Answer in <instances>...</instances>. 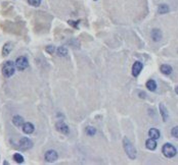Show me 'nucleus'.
Masks as SVG:
<instances>
[{
	"label": "nucleus",
	"mask_w": 178,
	"mask_h": 165,
	"mask_svg": "<svg viewBox=\"0 0 178 165\" xmlns=\"http://www.w3.org/2000/svg\"><path fill=\"white\" fill-rule=\"evenodd\" d=\"M55 126H57V129L59 131V133H61V134L63 135H68L69 132H70V129H69V126L67 124H65V122H63V120H59L57 122V124H55Z\"/></svg>",
	"instance_id": "nucleus-7"
},
{
	"label": "nucleus",
	"mask_w": 178,
	"mask_h": 165,
	"mask_svg": "<svg viewBox=\"0 0 178 165\" xmlns=\"http://www.w3.org/2000/svg\"><path fill=\"white\" fill-rule=\"evenodd\" d=\"M162 152H163V154H164V156L167 157V158H172V157L175 156L176 153H177L175 147L172 146L171 144H165L162 148Z\"/></svg>",
	"instance_id": "nucleus-3"
},
{
	"label": "nucleus",
	"mask_w": 178,
	"mask_h": 165,
	"mask_svg": "<svg viewBox=\"0 0 178 165\" xmlns=\"http://www.w3.org/2000/svg\"><path fill=\"white\" fill-rule=\"evenodd\" d=\"M145 146L149 150H155L157 148V142H155V139H149V140L145 142Z\"/></svg>",
	"instance_id": "nucleus-14"
},
{
	"label": "nucleus",
	"mask_w": 178,
	"mask_h": 165,
	"mask_svg": "<svg viewBox=\"0 0 178 165\" xmlns=\"http://www.w3.org/2000/svg\"><path fill=\"white\" fill-rule=\"evenodd\" d=\"M175 92H176V93L178 94V86H177V87H176V89H175Z\"/></svg>",
	"instance_id": "nucleus-26"
},
{
	"label": "nucleus",
	"mask_w": 178,
	"mask_h": 165,
	"mask_svg": "<svg viewBox=\"0 0 178 165\" xmlns=\"http://www.w3.org/2000/svg\"><path fill=\"white\" fill-rule=\"evenodd\" d=\"M44 158H45V161L47 162H54V161H57V158H59V155H57V151H54V150H49L45 153L44 155Z\"/></svg>",
	"instance_id": "nucleus-5"
},
{
	"label": "nucleus",
	"mask_w": 178,
	"mask_h": 165,
	"mask_svg": "<svg viewBox=\"0 0 178 165\" xmlns=\"http://www.w3.org/2000/svg\"><path fill=\"white\" fill-rule=\"evenodd\" d=\"M33 147L32 141L28 138H22L20 140V148L22 150H29Z\"/></svg>",
	"instance_id": "nucleus-6"
},
{
	"label": "nucleus",
	"mask_w": 178,
	"mask_h": 165,
	"mask_svg": "<svg viewBox=\"0 0 178 165\" xmlns=\"http://www.w3.org/2000/svg\"><path fill=\"white\" fill-rule=\"evenodd\" d=\"M28 2H29L30 5L34 7H38L39 5L41 4V0H28Z\"/></svg>",
	"instance_id": "nucleus-22"
},
{
	"label": "nucleus",
	"mask_w": 178,
	"mask_h": 165,
	"mask_svg": "<svg viewBox=\"0 0 178 165\" xmlns=\"http://www.w3.org/2000/svg\"><path fill=\"white\" fill-rule=\"evenodd\" d=\"M29 66V61L25 56H20L16 60V67L18 70H24Z\"/></svg>",
	"instance_id": "nucleus-4"
},
{
	"label": "nucleus",
	"mask_w": 178,
	"mask_h": 165,
	"mask_svg": "<svg viewBox=\"0 0 178 165\" xmlns=\"http://www.w3.org/2000/svg\"><path fill=\"white\" fill-rule=\"evenodd\" d=\"M45 50H46V52H47V53L53 54L54 52H55V47L52 46V45H49V46H46Z\"/></svg>",
	"instance_id": "nucleus-23"
},
{
	"label": "nucleus",
	"mask_w": 178,
	"mask_h": 165,
	"mask_svg": "<svg viewBox=\"0 0 178 165\" xmlns=\"http://www.w3.org/2000/svg\"><path fill=\"white\" fill-rule=\"evenodd\" d=\"M149 136L151 137V139L157 140V139L160 138V132H159L157 128H151L149 131Z\"/></svg>",
	"instance_id": "nucleus-16"
},
{
	"label": "nucleus",
	"mask_w": 178,
	"mask_h": 165,
	"mask_svg": "<svg viewBox=\"0 0 178 165\" xmlns=\"http://www.w3.org/2000/svg\"><path fill=\"white\" fill-rule=\"evenodd\" d=\"M159 108H160V113L161 115H162V118L164 121H167V119H168V110H167V108L165 107V105L163 104V103H161L160 106H159Z\"/></svg>",
	"instance_id": "nucleus-11"
},
{
	"label": "nucleus",
	"mask_w": 178,
	"mask_h": 165,
	"mask_svg": "<svg viewBox=\"0 0 178 165\" xmlns=\"http://www.w3.org/2000/svg\"><path fill=\"white\" fill-rule=\"evenodd\" d=\"M57 53L59 56H61V57H63V56H67L68 55V50H67V48L65 47H59L57 50Z\"/></svg>",
	"instance_id": "nucleus-19"
},
{
	"label": "nucleus",
	"mask_w": 178,
	"mask_h": 165,
	"mask_svg": "<svg viewBox=\"0 0 178 165\" xmlns=\"http://www.w3.org/2000/svg\"><path fill=\"white\" fill-rule=\"evenodd\" d=\"M79 22H74V20H69V24H70L71 26H73V27L77 28V24H78Z\"/></svg>",
	"instance_id": "nucleus-25"
},
{
	"label": "nucleus",
	"mask_w": 178,
	"mask_h": 165,
	"mask_svg": "<svg viewBox=\"0 0 178 165\" xmlns=\"http://www.w3.org/2000/svg\"><path fill=\"white\" fill-rule=\"evenodd\" d=\"M16 72V63L12 61H6L2 67V74L5 78H10Z\"/></svg>",
	"instance_id": "nucleus-2"
},
{
	"label": "nucleus",
	"mask_w": 178,
	"mask_h": 165,
	"mask_svg": "<svg viewBox=\"0 0 178 165\" xmlns=\"http://www.w3.org/2000/svg\"><path fill=\"white\" fill-rule=\"evenodd\" d=\"M171 135L174 137V138L178 139V126H175V127H173V128H172Z\"/></svg>",
	"instance_id": "nucleus-24"
},
{
	"label": "nucleus",
	"mask_w": 178,
	"mask_h": 165,
	"mask_svg": "<svg viewBox=\"0 0 178 165\" xmlns=\"http://www.w3.org/2000/svg\"><path fill=\"white\" fill-rule=\"evenodd\" d=\"M158 12L160 14H165L169 12V6L167 4H160L158 7Z\"/></svg>",
	"instance_id": "nucleus-18"
},
{
	"label": "nucleus",
	"mask_w": 178,
	"mask_h": 165,
	"mask_svg": "<svg viewBox=\"0 0 178 165\" xmlns=\"http://www.w3.org/2000/svg\"><path fill=\"white\" fill-rule=\"evenodd\" d=\"M142 70V63L140 61H136L132 66V74L133 76H138V74H140V72Z\"/></svg>",
	"instance_id": "nucleus-8"
},
{
	"label": "nucleus",
	"mask_w": 178,
	"mask_h": 165,
	"mask_svg": "<svg viewBox=\"0 0 178 165\" xmlns=\"http://www.w3.org/2000/svg\"><path fill=\"white\" fill-rule=\"evenodd\" d=\"M172 72H173V69H172V67L170 65H167V64L161 65V72L162 74H166V76H170L172 74Z\"/></svg>",
	"instance_id": "nucleus-13"
},
{
	"label": "nucleus",
	"mask_w": 178,
	"mask_h": 165,
	"mask_svg": "<svg viewBox=\"0 0 178 165\" xmlns=\"http://www.w3.org/2000/svg\"><path fill=\"white\" fill-rule=\"evenodd\" d=\"M86 133H87L88 136L92 137V136H94L95 133H96V129L93 126H88V127H86Z\"/></svg>",
	"instance_id": "nucleus-21"
},
{
	"label": "nucleus",
	"mask_w": 178,
	"mask_h": 165,
	"mask_svg": "<svg viewBox=\"0 0 178 165\" xmlns=\"http://www.w3.org/2000/svg\"><path fill=\"white\" fill-rule=\"evenodd\" d=\"M94 1H95V0H94Z\"/></svg>",
	"instance_id": "nucleus-27"
},
{
	"label": "nucleus",
	"mask_w": 178,
	"mask_h": 165,
	"mask_svg": "<svg viewBox=\"0 0 178 165\" xmlns=\"http://www.w3.org/2000/svg\"><path fill=\"white\" fill-rule=\"evenodd\" d=\"M22 128H23V132L25 133V134L31 135V134H33V132H34L35 126H34V124L31 122H25L23 124V126H22Z\"/></svg>",
	"instance_id": "nucleus-9"
},
{
	"label": "nucleus",
	"mask_w": 178,
	"mask_h": 165,
	"mask_svg": "<svg viewBox=\"0 0 178 165\" xmlns=\"http://www.w3.org/2000/svg\"><path fill=\"white\" fill-rule=\"evenodd\" d=\"M123 146H124V149L126 154L128 155V157L130 159H135L136 158V149L134 148V146L131 144V142L128 140L127 138H124L123 140Z\"/></svg>",
	"instance_id": "nucleus-1"
},
{
	"label": "nucleus",
	"mask_w": 178,
	"mask_h": 165,
	"mask_svg": "<svg viewBox=\"0 0 178 165\" xmlns=\"http://www.w3.org/2000/svg\"><path fill=\"white\" fill-rule=\"evenodd\" d=\"M12 43H6V44H4V46H3L2 48V55L3 56H7L9 54V52L12 51Z\"/></svg>",
	"instance_id": "nucleus-15"
},
{
	"label": "nucleus",
	"mask_w": 178,
	"mask_h": 165,
	"mask_svg": "<svg viewBox=\"0 0 178 165\" xmlns=\"http://www.w3.org/2000/svg\"><path fill=\"white\" fill-rule=\"evenodd\" d=\"M147 89H149L151 92H155V90H157V83H155L153 80H147Z\"/></svg>",
	"instance_id": "nucleus-17"
},
{
	"label": "nucleus",
	"mask_w": 178,
	"mask_h": 165,
	"mask_svg": "<svg viewBox=\"0 0 178 165\" xmlns=\"http://www.w3.org/2000/svg\"><path fill=\"white\" fill-rule=\"evenodd\" d=\"M14 160L16 161V163H23L24 157L22 156V154H20V153H16V154L14 155Z\"/></svg>",
	"instance_id": "nucleus-20"
},
{
	"label": "nucleus",
	"mask_w": 178,
	"mask_h": 165,
	"mask_svg": "<svg viewBox=\"0 0 178 165\" xmlns=\"http://www.w3.org/2000/svg\"><path fill=\"white\" fill-rule=\"evenodd\" d=\"M12 122H14V124L16 125V126L20 127V126H23V124L25 122H24V119L22 116L20 115H16L14 116V118H12Z\"/></svg>",
	"instance_id": "nucleus-12"
},
{
	"label": "nucleus",
	"mask_w": 178,
	"mask_h": 165,
	"mask_svg": "<svg viewBox=\"0 0 178 165\" xmlns=\"http://www.w3.org/2000/svg\"><path fill=\"white\" fill-rule=\"evenodd\" d=\"M151 38L155 42H159L162 39V32L159 29H153L151 31Z\"/></svg>",
	"instance_id": "nucleus-10"
}]
</instances>
